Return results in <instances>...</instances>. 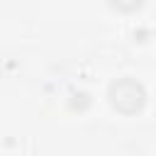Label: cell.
Segmentation results:
<instances>
[{
    "mask_svg": "<svg viewBox=\"0 0 156 156\" xmlns=\"http://www.w3.org/2000/svg\"><path fill=\"white\" fill-rule=\"evenodd\" d=\"M110 105L122 115H136L146 102V90L134 78H117L107 90Z\"/></svg>",
    "mask_w": 156,
    "mask_h": 156,
    "instance_id": "obj_1",
    "label": "cell"
},
{
    "mask_svg": "<svg viewBox=\"0 0 156 156\" xmlns=\"http://www.w3.org/2000/svg\"><path fill=\"white\" fill-rule=\"evenodd\" d=\"M141 5H144V0H110V7L117 10V12H124V15L136 12Z\"/></svg>",
    "mask_w": 156,
    "mask_h": 156,
    "instance_id": "obj_2",
    "label": "cell"
},
{
    "mask_svg": "<svg viewBox=\"0 0 156 156\" xmlns=\"http://www.w3.org/2000/svg\"><path fill=\"white\" fill-rule=\"evenodd\" d=\"M73 95L78 98V93H73ZM88 105H90V100H88L85 93H80V100H71V107H73V110H85Z\"/></svg>",
    "mask_w": 156,
    "mask_h": 156,
    "instance_id": "obj_3",
    "label": "cell"
}]
</instances>
